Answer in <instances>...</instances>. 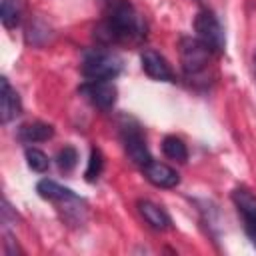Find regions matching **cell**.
<instances>
[{
  "mask_svg": "<svg viewBox=\"0 0 256 256\" xmlns=\"http://www.w3.org/2000/svg\"><path fill=\"white\" fill-rule=\"evenodd\" d=\"M144 36L142 20L130 0H108L104 20L94 28V38L102 46L136 42Z\"/></svg>",
  "mask_w": 256,
  "mask_h": 256,
  "instance_id": "1",
  "label": "cell"
},
{
  "mask_svg": "<svg viewBox=\"0 0 256 256\" xmlns=\"http://www.w3.org/2000/svg\"><path fill=\"white\" fill-rule=\"evenodd\" d=\"M122 70V62L116 54L104 48H92L84 52L82 74L86 80H114Z\"/></svg>",
  "mask_w": 256,
  "mask_h": 256,
  "instance_id": "2",
  "label": "cell"
},
{
  "mask_svg": "<svg viewBox=\"0 0 256 256\" xmlns=\"http://www.w3.org/2000/svg\"><path fill=\"white\" fill-rule=\"evenodd\" d=\"M180 64L186 76H198L200 72L206 70L210 56L214 54L200 38H192V36H182L180 38Z\"/></svg>",
  "mask_w": 256,
  "mask_h": 256,
  "instance_id": "3",
  "label": "cell"
},
{
  "mask_svg": "<svg viewBox=\"0 0 256 256\" xmlns=\"http://www.w3.org/2000/svg\"><path fill=\"white\" fill-rule=\"evenodd\" d=\"M194 30H196V38H200L214 54H222L224 52V46H226L224 30H222L218 18L210 10H200L196 14Z\"/></svg>",
  "mask_w": 256,
  "mask_h": 256,
  "instance_id": "4",
  "label": "cell"
},
{
  "mask_svg": "<svg viewBox=\"0 0 256 256\" xmlns=\"http://www.w3.org/2000/svg\"><path fill=\"white\" fill-rule=\"evenodd\" d=\"M122 142H124V150H126L128 158L132 160V164L144 168L152 160L148 146H146V138L136 122L128 120L122 124Z\"/></svg>",
  "mask_w": 256,
  "mask_h": 256,
  "instance_id": "5",
  "label": "cell"
},
{
  "mask_svg": "<svg viewBox=\"0 0 256 256\" xmlns=\"http://www.w3.org/2000/svg\"><path fill=\"white\" fill-rule=\"evenodd\" d=\"M80 94L100 110L114 108L118 98V90L110 80H88L80 86Z\"/></svg>",
  "mask_w": 256,
  "mask_h": 256,
  "instance_id": "6",
  "label": "cell"
},
{
  "mask_svg": "<svg viewBox=\"0 0 256 256\" xmlns=\"http://www.w3.org/2000/svg\"><path fill=\"white\" fill-rule=\"evenodd\" d=\"M140 62H142V70L152 80H158V82H174V72H172L168 60L160 52L148 48V50L142 52Z\"/></svg>",
  "mask_w": 256,
  "mask_h": 256,
  "instance_id": "7",
  "label": "cell"
},
{
  "mask_svg": "<svg viewBox=\"0 0 256 256\" xmlns=\"http://www.w3.org/2000/svg\"><path fill=\"white\" fill-rule=\"evenodd\" d=\"M142 172H144L146 180H148L150 184H154L156 188H176V186L180 184V174H178L172 166H168V164H164V162L150 160V162L142 168Z\"/></svg>",
  "mask_w": 256,
  "mask_h": 256,
  "instance_id": "8",
  "label": "cell"
},
{
  "mask_svg": "<svg viewBox=\"0 0 256 256\" xmlns=\"http://www.w3.org/2000/svg\"><path fill=\"white\" fill-rule=\"evenodd\" d=\"M0 86H2V92H0V120H2V124H8L10 120H14L20 114L22 104H20L18 92L10 86L8 78L2 76Z\"/></svg>",
  "mask_w": 256,
  "mask_h": 256,
  "instance_id": "9",
  "label": "cell"
},
{
  "mask_svg": "<svg viewBox=\"0 0 256 256\" xmlns=\"http://www.w3.org/2000/svg\"><path fill=\"white\" fill-rule=\"evenodd\" d=\"M136 206H138V212L144 218V222L148 226H152L154 230H168L170 228L172 220H170V216L158 204H154L150 200H138Z\"/></svg>",
  "mask_w": 256,
  "mask_h": 256,
  "instance_id": "10",
  "label": "cell"
},
{
  "mask_svg": "<svg viewBox=\"0 0 256 256\" xmlns=\"http://www.w3.org/2000/svg\"><path fill=\"white\" fill-rule=\"evenodd\" d=\"M232 202L236 206V210L242 214L244 226L246 224H256V196L248 190V188H236L232 192Z\"/></svg>",
  "mask_w": 256,
  "mask_h": 256,
  "instance_id": "11",
  "label": "cell"
},
{
  "mask_svg": "<svg viewBox=\"0 0 256 256\" xmlns=\"http://www.w3.org/2000/svg\"><path fill=\"white\" fill-rule=\"evenodd\" d=\"M36 192H38L40 198L50 200V202H58V204H64V202L76 198V194H74L70 188L60 186L58 182L48 180V178H46V180H40V182L36 184Z\"/></svg>",
  "mask_w": 256,
  "mask_h": 256,
  "instance_id": "12",
  "label": "cell"
},
{
  "mask_svg": "<svg viewBox=\"0 0 256 256\" xmlns=\"http://www.w3.org/2000/svg\"><path fill=\"white\" fill-rule=\"evenodd\" d=\"M52 136H54V128L50 124H46V122H40V120L28 122V124L20 126V130H18V138L22 142H26V144L44 142V140H48Z\"/></svg>",
  "mask_w": 256,
  "mask_h": 256,
  "instance_id": "13",
  "label": "cell"
},
{
  "mask_svg": "<svg viewBox=\"0 0 256 256\" xmlns=\"http://www.w3.org/2000/svg\"><path fill=\"white\" fill-rule=\"evenodd\" d=\"M22 10H24L22 0H2L0 2V20H2L4 28H16L20 24Z\"/></svg>",
  "mask_w": 256,
  "mask_h": 256,
  "instance_id": "14",
  "label": "cell"
},
{
  "mask_svg": "<svg viewBox=\"0 0 256 256\" xmlns=\"http://www.w3.org/2000/svg\"><path fill=\"white\" fill-rule=\"evenodd\" d=\"M162 152L176 162H186L188 160V148L178 136H166L162 140Z\"/></svg>",
  "mask_w": 256,
  "mask_h": 256,
  "instance_id": "15",
  "label": "cell"
},
{
  "mask_svg": "<svg viewBox=\"0 0 256 256\" xmlns=\"http://www.w3.org/2000/svg\"><path fill=\"white\" fill-rule=\"evenodd\" d=\"M102 170H104V156H102L100 148H96V146H94V148L90 150V160H88V166H86L84 178H86L88 182H94V180H98V178H100Z\"/></svg>",
  "mask_w": 256,
  "mask_h": 256,
  "instance_id": "16",
  "label": "cell"
},
{
  "mask_svg": "<svg viewBox=\"0 0 256 256\" xmlns=\"http://www.w3.org/2000/svg\"><path fill=\"white\" fill-rule=\"evenodd\" d=\"M24 156H26L28 166H30L34 172H46V170H48V166H50L48 156H46L42 150H38V148H26Z\"/></svg>",
  "mask_w": 256,
  "mask_h": 256,
  "instance_id": "17",
  "label": "cell"
},
{
  "mask_svg": "<svg viewBox=\"0 0 256 256\" xmlns=\"http://www.w3.org/2000/svg\"><path fill=\"white\" fill-rule=\"evenodd\" d=\"M56 162H58V168H60L62 172H70V170L78 164V152H76V148H74V146H64V148L58 152Z\"/></svg>",
  "mask_w": 256,
  "mask_h": 256,
  "instance_id": "18",
  "label": "cell"
},
{
  "mask_svg": "<svg viewBox=\"0 0 256 256\" xmlns=\"http://www.w3.org/2000/svg\"><path fill=\"white\" fill-rule=\"evenodd\" d=\"M36 36H42L44 38V42L48 40V36H50V28L42 22V20H34V22H30V26H28V30H26V40L30 42V44H36Z\"/></svg>",
  "mask_w": 256,
  "mask_h": 256,
  "instance_id": "19",
  "label": "cell"
},
{
  "mask_svg": "<svg viewBox=\"0 0 256 256\" xmlns=\"http://www.w3.org/2000/svg\"><path fill=\"white\" fill-rule=\"evenodd\" d=\"M4 254L6 256H14V254H20V248H18V244L14 246V238L8 234V232H4Z\"/></svg>",
  "mask_w": 256,
  "mask_h": 256,
  "instance_id": "20",
  "label": "cell"
},
{
  "mask_svg": "<svg viewBox=\"0 0 256 256\" xmlns=\"http://www.w3.org/2000/svg\"><path fill=\"white\" fill-rule=\"evenodd\" d=\"M244 230H246L248 238L252 240V244L256 246V224H246V226H244Z\"/></svg>",
  "mask_w": 256,
  "mask_h": 256,
  "instance_id": "21",
  "label": "cell"
},
{
  "mask_svg": "<svg viewBox=\"0 0 256 256\" xmlns=\"http://www.w3.org/2000/svg\"><path fill=\"white\" fill-rule=\"evenodd\" d=\"M254 78H256V54H254Z\"/></svg>",
  "mask_w": 256,
  "mask_h": 256,
  "instance_id": "22",
  "label": "cell"
}]
</instances>
